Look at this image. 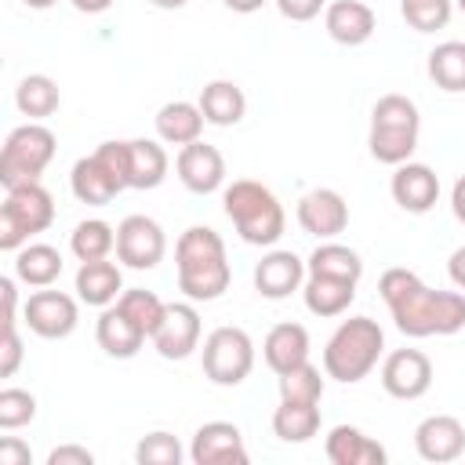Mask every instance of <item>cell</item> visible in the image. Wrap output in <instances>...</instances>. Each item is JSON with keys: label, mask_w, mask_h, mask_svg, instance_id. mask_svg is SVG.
Returning <instances> with one entry per match:
<instances>
[{"label": "cell", "mask_w": 465, "mask_h": 465, "mask_svg": "<svg viewBox=\"0 0 465 465\" xmlns=\"http://www.w3.org/2000/svg\"><path fill=\"white\" fill-rule=\"evenodd\" d=\"M378 294L389 305L396 331L407 338L458 334L465 327V294L461 291H432L411 269H385L378 280Z\"/></svg>", "instance_id": "obj_1"}, {"label": "cell", "mask_w": 465, "mask_h": 465, "mask_svg": "<svg viewBox=\"0 0 465 465\" xmlns=\"http://www.w3.org/2000/svg\"><path fill=\"white\" fill-rule=\"evenodd\" d=\"M178 291L189 302H214L229 291V258L225 243L211 225H189L174 243Z\"/></svg>", "instance_id": "obj_2"}, {"label": "cell", "mask_w": 465, "mask_h": 465, "mask_svg": "<svg viewBox=\"0 0 465 465\" xmlns=\"http://www.w3.org/2000/svg\"><path fill=\"white\" fill-rule=\"evenodd\" d=\"M381 349H385V334H381L378 320L349 316L338 323V331L323 345V374L334 381L356 385L378 367Z\"/></svg>", "instance_id": "obj_3"}, {"label": "cell", "mask_w": 465, "mask_h": 465, "mask_svg": "<svg viewBox=\"0 0 465 465\" xmlns=\"http://www.w3.org/2000/svg\"><path fill=\"white\" fill-rule=\"evenodd\" d=\"M222 207L229 214V222L236 225L243 243L254 247H272L283 236L287 214L276 200V193L254 178H236L232 185H225L222 193Z\"/></svg>", "instance_id": "obj_4"}, {"label": "cell", "mask_w": 465, "mask_h": 465, "mask_svg": "<svg viewBox=\"0 0 465 465\" xmlns=\"http://www.w3.org/2000/svg\"><path fill=\"white\" fill-rule=\"evenodd\" d=\"M418 134H421V113L407 94H381L371 109V156L378 163L400 167L411 160V153L418 149Z\"/></svg>", "instance_id": "obj_5"}, {"label": "cell", "mask_w": 465, "mask_h": 465, "mask_svg": "<svg viewBox=\"0 0 465 465\" xmlns=\"http://www.w3.org/2000/svg\"><path fill=\"white\" fill-rule=\"evenodd\" d=\"M54 222V200L40 182H25L7 189L0 203V251H18L29 243V236L51 229Z\"/></svg>", "instance_id": "obj_6"}, {"label": "cell", "mask_w": 465, "mask_h": 465, "mask_svg": "<svg viewBox=\"0 0 465 465\" xmlns=\"http://www.w3.org/2000/svg\"><path fill=\"white\" fill-rule=\"evenodd\" d=\"M54 131L29 120L22 127H15L0 149V185L15 189L25 182H40V174L47 171V163L54 160Z\"/></svg>", "instance_id": "obj_7"}, {"label": "cell", "mask_w": 465, "mask_h": 465, "mask_svg": "<svg viewBox=\"0 0 465 465\" xmlns=\"http://www.w3.org/2000/svg\"><path fill=\"white\" fill-rule=\"evenodd\" d=\"M200 363L214 385H240L254 371V341L243 327H214L203 338Z\"/></svg>", "instance_id": "obj_8"}, {"label": "cell", "mask_w": 465, "mask_h": 465, "mask_svg": "<svg viewBox=\"0 0 465 465\" xmlns=\"http://www.w3.org/2000/svg\"><path fill=\"white\" fill-rule=\"evenodd\" d=\"M25 327L36 334V338H47V341H58V338H69L80 323V309H76V298L65 294V291H33L25 298Z\"/></svg>", "instance_id": "obj_9"}, {"label": "cell", "mask_w": 465, "mask_h": 465, "mask_svg": "<svg viewBox=\"0 0 465 465\" xmlns=\"http://www.w3.org/2000/svg\"><path fill=\"white\" fill-rule=\"evenodd\" d=\"M163 251H167V236L160 222L145 214H127L116 225V258L127 269H156L163 262Z\"/></svg>", "instance_id": "obj_10"}, {"label": "cell", "mask_w": 465, "mask_h": 465, "mask_svg": "<svg viewBox=\"0 0 465 465\" xmlns=\"http://www.w3.org/2000/svg\"><path fill=\"white\" fill-rule=\"evenodd\" d=\"M432 385V360L421 349H396L381 360V389L392 400H421Z\"/></svg>", "instance_id": "obj_11"}, {"label": "cell", "mask_w": 465, "mask_h": 465, "mask_svg": "<svg viewBox=\"0 0 465 465\" xmlns=\"http://www.w3.org/2000/svg\"><path fill=\"white\" fill-rule=\"evenodd\" d=\"M174 171H178V182L196 193V196H207V193H218L225 185V156L207 145V142H189L178 149V160H174Z\"/></svg>", "instance_id": "obj_12"}, {"label": "cell", "mask_w": 465, "mask_h": 465, "mask_svg": "<svg viewBox=\"0 0 465 465\" xmlns=\"http://www.w3.org/2000/svg\"><path fill=\"white\" fill-rule=\"evenodd\" d=\"M189 458L193 465H247L243 432L232 421H207L193 432Z\"/></svg>", "instance_id": "obj_13"}, {"label": "cell", "mask_w": 465, "mask_h": 465, "mask_svg": "<svg viewBox=\"0 0 465 465\" xmlns=\"http://www.w3.org/2000/svg\"><path fill=\"white\" fill-rule=\"evenodd\" d=\"M294 214H298V225L316 240H331L349 225V203L338 189H309L298 200Z\"/></svg>", "instance_id": "obj_14"}, {"label": "cell", "mask_w": 465, "mask_h": 465, "mask_svg": "<svg viewBox=\"0 0 465 465\" xmlns=\"http://www.w3.org/2000/svg\"><path fill=\"white\" fill-rule=\"evenodd\" d=\"M163 360H185L200 345V312L189 302H171L156 334L149 338Z\"/></svg>", "instance_id": "obj_15"}, {"label": "cell", "mask_w": 465, "mask_h": 465, "mask_svg": "<svg viewBox=\"0 0 465 465\" xmlns=\"http://www.w3.org/2000/svg\"><path fill=\"white\" fill-rule=\"evenodd\" d=\"M414 450L432 465L458 461L465 454V425L454 414H429L414 429Z\"/></svg>", "instance_id": "obj_16"}, {"label": "cell", "mask_w": 465, "mask_h": 465, "mask_svg": "<svg viewBox=\"0 0 465 465\" xmlns=\"http://www.w3.org/2000/svg\"><path fill=\"white\" fill-rule=\"evenodd\" d=\"M305 262L294 251H269L262 254V262L254 265V291L269 302L291 298L294 291H302L305 283Z\"/></svg>", "instance_id": "obj_17"}, {"label": "cell", "mask_w": 465, "mask_h": 465, "mask_svg": "<svg viewBox=\"0 0 465 465\" xmlns=\"http://www.w3.org/2000/svg\"><path fill=\"white\" fill-rule=\"evenodd\" d=\"M389 189H392V200H396L407 214H425V211H432L436 200H440V174H436L429 163H411V160H407V163L396 167Z\"/></svg>", "instance_id": "obj_18"}, {"label": "cell", "mask_w": 465, "mask_h": 465, "mask_svg": "<svg viewBox=\"0 0 465 465\" xmlns=\"http://www.w3.org/2000/svg\"><path fill=\"white\" fill-rule=\"evenodd\" d=\"M374 25H378V18H374V11H371L363 0H334V4H327V11H323V29H327V36H331L334 44H341V47H360V44H367V40L374 36Z\"/></svg>", "instance_id": "obj_19"}, {"label": "cell", "mask_w": 465, "mask_h": 465, "mask_svg": "<svg viewBox=\"0 0 465 465\" xmlns=\"http://www.w3.org/2000/svg\"><path fill=\"white\" fill-rule=\"evenodd\" d=\"M69 185H73V196L80 203H91V207H105L113 203L120 193H124V182L91 153V156H80L69 171Z\"/></svg>", "instance_id": "obj_20"}, {"label": "cell", "mask_w": 465, "mask_h": 465, "mask_svg": "<svg viewBox=\"0 0 465 465\" xmlns=\"http://www.w3.org/2000/svg\"><path fill=\"white\" fill-rule=\"evenodd\" d=\"M94 338H98L102 352L113 356V360H131V356H138V349L145 345V331H142L116 302L102 309V316H98V323H94Z\"/></svg>", "instance_id": "obj_21"}, {"label": "cell", "mask_w": 465, "mask_h": 465, "mask_svg": "<svg viewBox=\"0 0 465 465\" xmlns=\"http://www.w3.org/2000/svg\"><path fill=\"white\" fill-rule=\"evenodd\" d=\"M327 461L331 465H385L389 454L378 440H371L367 432H360L356 425H334L327 432Z\"/></svg>", "instance_id": "obj_22"}, {"label": "cell", "mask_w": 465, "mask_h": 465, "mask_svg": "<svg viewBox=\"0 0 465 465\" xmlns=\"http://www.w3.org/2000/svg\"><path fill=\"white\" fill-rule=\"evenodd\" d=\"M124 294V272L116 262L109 258H94V262H80L76 269V298L84 305L105 309Z\"/></svg>", "instance_id": "obj_23"}, {"label": "cell", "mask_w": 465, "mask_h": 465, "mask_svg": "<svg viewBox=\"0 0 465 465\" xmlns=\"http://www.w3.org/2000/svg\"><path fill=\"white\" fill-rule=\"evenodd\" d=\"M262 356H265V363H269V371L280 378V374H287V371H294L298 363H305L309 360V331L302 327V323H276L269 334H265V341H262Z\"/></svg>", "instance_id": "obj_24"}, {"label": "cell", "mask_w": 465, "mask_h": 465, "mask_svg": "<svg viewBox=\"0 0 465 465\" xmlns=\"http://www.w3.org/2000/svg\"><path fill=\"white\" fill-rule=\"evenodd\" d=\"M203 113H200V105L196 102H167V105H160V113H156V138L163 142V145H189V142H200V134H203Z\"/></svg>", "instance_id": "obj_25"}, {"label": "cell", "mask_w": 465, "mask_h": 465, "mask_svg": "<svg viewBox=\"0 0 465 465\" xmlns=\"http://www.w3.org/2000/svg\"><path fill=\"white\" fill-rule=\"evenodd\" d=\"M196 105H200L203 120L214 124V127H232L247 113V98H243V91L232 80H211V84H203Z\"/></svg>", "instance_id": "obj_26"}, {"label": "cell", "mask_w": 465, "mask_h": 465, "mask_svg": "<svg viewBox=\"0 0 465 465\" xmlns=\"http://www.w3.org/2000/svg\"><path fill=\"white\" fill-rule=\"evenodd\" d=\"M167 178V153L153 138L127 142V185L131 189H156Z\"/></svg>", "instance_id": "obj_27"}, {"label": "cell", "mask_w": 465, "mask_h": 465, "mask_svg": "<svg viewBox=\"0 0 465 465\" xmlns=\"http://www.w3.org/2000/svg\"><path fill=\"white\" fill-rule=\"evenodd\" d=\"M62 254L51 243H25L15 251V276L25 287H51L62 276Z\"/></svg>", "instance_id": "obj_28"}, {"label": "cell", "mask_w": 465, "mask_h": 465, "mask_svg": "<svg viewBox=\"0 0 465 465\" xmlns=\"http://www.w3.org/2000/svg\"><path fill=\"white\" fill-rule=\"evenodd\" d=\"M302 298L312 316H341L356 298V283L334 276H309L302 283Z\"/></svg>", "instance_id": "obj_29"}, {"label": "cell", "mask_w": 465, "mask_h": 465, "mask_svg": "<svg viewBox=\"0 0 465 465\" xmlns=\"http://www.w3.org/2000/svg\"><path fill=\"white\" fill-rule=\"evenodd\" d=\"M305 269H309V276H334V280H349V283H360V276H363L360 254L352 247H345V243H334V240L320 243L309 254Z\"/></svg>", "instance_id": "obj_30"}, {"label": "cell", "mask_w": 465, "mask_h": 465, "mask_svg": "<svg viewBox=\"0 0 465 465\" xmlns=\"http://www.w3.org/2000/svg\"><path fill=\"white\" fill-rule=\"evenodd\" d=\"M429 80L447 94H465V44L443 40L429 51Z\"/></svg>", "instance_id": "obj_31"}, {"label": "cell", "mask_w": 465, "mask_h": 465, "mask_svg": "<svg viewBox=\"0 0 465 465\" xmlns=\"http://www.w3.org/2000/svg\"><path fill=\"white\" fill-rule=\"evenodd\" d=\"M272 432L283 443H309L320 432V403H287L280 400L272 414Z\"/></svg>", "instance_id": "obj_32"}, {"label": "cell", "mask_w": 465, "mask_h": 465, "mask_svg": "<svg viewBox=\"0 0 465 465\" xmlns=\"http://www.w3.org/2000/svg\"><path fill=\"white\" fill-rule=\"evenodd\" d=\"M58 102H62L58 84H54L51 76H44V73H29V76L15 87V105H18V113L29 116V120H44V116H51V113H58Z\"/></svg>", "instance_id": "obj_33"}, {"label": "cell", "mask_w": 465, "mask_h": 465, "mask_svg": "<svg viewBox=\"0 0 465 465\" xmlns=\"http://www.w3.org/2000/svg\"><path fill=\"white\" fill-rule=\"evenodd\" d=\"M69 251L80 258V262H94V258H109L116 251V229L102 218H87L73 229L69 236Z\"/></svg>", "instance_id": "obj_34"}, {"label": "cell", "mask_w": 465, "mask_h": 465, "mask_svg": "<svg viewBox=\"0 0 465 465\" xmlns=\"http://www.w3.org/2000/svg\"><path fill=\"white\" fill-rule=\"evenodd\" d=\"M280 400L287 403H320L323 400V374L316 363H298L294 371L280 374Z\"/></svg>", "instance_id": "obj_35"}, {"label": "cell", "mask_w": 465, "mask_h": 465, "mask_svg": "<svg viewBox=\"0 0 465 465\" xmlns=\"http://www.w3.org/2000/svg\"><path fill=\"white\" fill-rule=\"evenodd\" d=\"M116 305L145 331V338H153L156 334V327H160V320H163V312H167V302H160L153 291H145V287H131V291H124L120 298H116Z\"/></svg>", "instance_id": "obj_36"}, {"label": "cell", "mask_w": 465, "mask_h": 465, "mask_svg": "<svg viewBox=\"0 0 465 465\" xmlns=\"http://www.w3.org/2000/svg\"><path fill=\"white\" fill-rule=\"evenodd\" d=\"M400 15L414 33H436L450 22L454 0H400Z\"/></svg>", "instance_id": "obj_37"}, {"label": "cell", "mask_w": 465, "mask_h": 465, "mask_svg": "<svg viewBox=\"0 0 465 465\" xmlns=\"http://www.w3.org/2000/svg\"><path fill=\"white\" fill-rule=\"evenodd\" d=\"M134 461L138 465H178L182 461V443H178V436H171L163 429L160 432H149V436L138 440Z\"/></svg>", "instance_id": "obj_38"}, {"label": "cell", "mask_w": 465, "mask_h": 465, "mask_svg": "<svg viewBox=\"0 0 465 465\" xmlns=\"http://www.w3.org/2000/svg\"><path fill=\"white\" fill-rule=\"evenodd\" d=\"M36 418V396L25 389H0V429H22Z\"/></svg>", "instance_id": "obj_39"}, {"label": "cell", "mask_w": 465, "mask_h": 465, "mask_svg": "<svg viewBox=\"0 0 465 465\" xmlns=\"http://www.w3.org/2000/svg\"><path fill=\"white\" fill-rule=\"evenodd\" d=\"M22 367V338H18V323H4L0 334V378H11Z\"/></svg>", "instance_id": "obj_40"}, {"label": "cell", "mask_w": 465, "mask_h": 465, "mask_svg": "<svg viewBox=\"0 0 465 465\" xmlns=\"http://www.w3.org/2000/svg\"><path fill=\"white\" fill-rule=\"evenodd\" d=\"M276 11L291 22H312L320 11H327V0H276Z\"/></svg>", "instance_id": "obj_41"}, {"label": "cell", "mask_w": 465, "mask_h": 465, "mask_svg": "<svg viewBox=\"0 0 465 465\" xmlns=\"http://www.w3.org/2000/svg\"><path fill=\"white\" fill-rule=\"evenodd\" d=\"M47 465H94V454L76 443H62L47 454Z\"/></svg>", "instance_id": "obj_42"}, {"label": "cell", "mask_w": 465, "mask_h": 465, "mask_svg": "<svg viewBox=\"0 0 465 465\" xmlns=\"http://www.w3.org/2000/svg\"><path fill=\"white\" fill-rule=\"evenodd\" d=\"M33 454H29V443H22L18 436H4L0 440V465H29Z\"/></svg>", "instance_id": "obj_43"}, {"label": "cell", "mask_w": 465, "mask_h": 465, "mask_svg": "<svg viewBox=\"0 0 465 465\" xmlns=\"http://www.w3.org/2000/svg\"><path fill=\"white\" fill-rule=\"evenodd\" d=\"M18 276H4L0 280V298H4V323H18L15 320V305H18V291H15Z\"/></svg>", "instance_id": "obj_44"}, {"label": "cell", "mask_w": 465, "mask_h": 465, "mask_svg": "<svg viewBox=\"0 0 465 465\" xmlns=\"http://www.w3.org/2000/svg\"><path fill=\"white\" fill-rule=\"evenodd\" d=\"M447 276H450V283H454L458 291H465V247H458V251L450 254V262H447Z\"/></svg>", "instance_id": "obj_45"}, {"label": "cell", "mask_w": 465, "mask_h": 465, "mask_svg": "<svg viewBox=\"0 0 465 465\" xmlns=\"http://www.w3.org/2000/svg\"><path fill=\"white\" fill-rule=\"evenodd\" d=\"M450 211H454V218L465 225V174L454 182V189H450Z\"/></svg>", "instance_id": "obj_46"}, {"label": "cell", "mask_w": 465, "mask_h": 465, "mask_svg": "<svg viewBox=\"0 0 465 465\" xmlns=\"http://www.w3.org/2000/svg\"><path fill=\"white\" fill-rule=\"evenodd\" d=\"M76 11H84V15H102V11H109L113 7V0H69Z\"/></svg>", "instance_id": "obj_47"}, {"label": "cell", "mask_w": 465, "mask_h": 465, "mask_svg": "<svg viewBox=\"0 0 465 465\" xmlns=\"http://www.w3.org/2000/svg\"><path fill=\"white\" fill-rule=\"evenodd\" d=\"M222 4H225L229 11H236V15H254L265 0H222Z\"/></svg>", "instance_id": "obj_48"}, {"label": "cell", "mask_w": 465, "mask_h": 465, "mask_svg": "<svg viewBox=\"0 0 465 465\" xmlns=\"http://www.w3.org/2000/svg\"><path fill=\"white\" fill-rule=\"evenodd\" d=\"M153 7H160V11H178V7H185L189 0H149Z\"/></svg>", "instance_id": "obj_49"}, {"label": "cell", "mask_w": 465, "mask_h": 465, "mask_svg": "<svg viewBox=\"0 0 465 465\" xmlns=\"http://www.w3.org/2000/svg\"><path fill=\"white\" fill-rule=\"evenodd\" d=\"M25 7H33V11H47V7H54L58 0H22Z\"/></svg>", "instance_id": "obj_50"}, {"label": "cell", "mask_w": 465, "mask_h": 465, "mask_svg": "<svg viewBox=\"0 0 465 465\" xmlns=\"http://www.w3.org/2000/svg\"><path fill=\"white\" fill-rule=\"evenodd\" d=\"M454 4H458V7H461V11H465V0H454Z\"/></svg>", "instance_id": "obj_51"}]
</instances>
